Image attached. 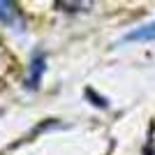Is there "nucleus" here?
I'll return each mask as SVG.
<instances>
[{"label": "nucleus", "mask_w": 155, "mask_h": 155, "mask_svg": "<svg viewBox=\"0 0 155 155\" xmlns=\"http://www.w3.org/2000/svg\"><path fill=\"white\" fill-rule=\"evenodd\" d=\"M44 53L42 51H32L30 56V77H28V88H37L39 79H42V72H44Z\"/></svg>", "instance_id": "1"}, {"label": "nucleus", "mask_w": 155, "mask_h": 155, "mask_svg": "<svg viewBox=\"0 0 155 155\" xmlns=\"http://www.w3.org/2000/svg\"><path fill=\"white\" fill-rule=\"evenodd\" d=\"M125 39H127V42H143V39H155V21H153V23H148V26H143V28H137V30L127 32V35H125Z\"/></svg>", "instance_id": "2"}, {"label": "nucleus", "mask_w": 155, "mask_h": 155, "mask_svg": "<svg viewBox=\"0 0 155 155\" xmlns=\"http://www.w3.org/2000/svg\"><path fill=\"white\" fill-rule=\"evenodd\" d=\"M0 21H2V23H9V26L19 23V12L14 9L12 2H0Z\"/></svg>", "instance_id": "3"}]
</instances>
